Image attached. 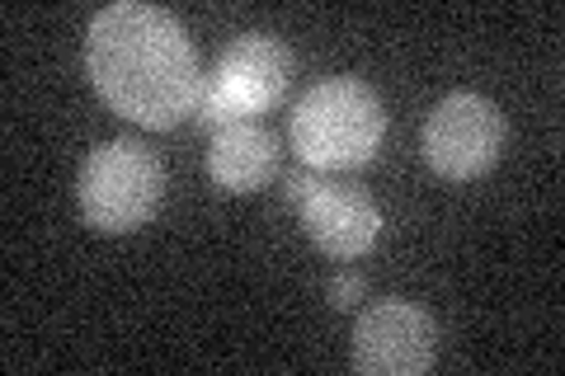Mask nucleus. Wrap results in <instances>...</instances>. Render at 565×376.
<instances>
[{
  "label": "nucleus",
  "mask_w": 565,
  "mask_h": 376,
  "mask_svg": "<svg viewBox=\"0 0 565 376\" xmlns=\"http://www.w3.org/2000/svg\"><path fill=\"white\" fill-rule=\"evenodd\" d=\"M438 357V325L415 301H373L353 320V367L363 376H419Z\"/></svg>",
  "instance_id": "nucleus-6"
},
{
  "label": "nucleus",
  "mask_w": 565,
  "mask_h": 376,
  "mask_svg": "<svg viewBox=\"0 0 565 376\" xmlns=\"http://www.w3.org/2000/svg\"><path fill=\"white\" fill-rule=\"evenodd\" d=\"M504 137L509 128L500 104L471 95V89H457V95L438 99L429 122H424V160L444 179H481L500 160Z\"/></svg>",
  "instance_id": "nucleus-5"
},
{
  "label": "nucleus",
  "mask_w": 565,
  "mask_h": 376,
  "mask_svg": "<svg viewBox=\"0 0 565 376\" xmlns=\"http://www.w3.org/2000/svg\"><path fill=\"white\" fill-rule=\"evenodd\" d=\"M81 217L104 236H128L147 226L166 198V170L147 141L114 137L95 147L81 165Z\"/></svg>",
  "instance_id": "nucleus-3"
},
{
  "label": "nucleus",
  "mask_w": 565,
  "mask_h": 376,
  "mask_svg": "<svg viewBox=\"0 0 565 376\" xmlns=\"http://www.w3.org/2000/svg\"><path fill=\"white\" fill-rule=\"evenodd\" d=\"M307 240L330 259H363L382 236V212L367 198L359 184H326L311 193V203L302 207Z\"/></svg>",
  "instance_id": "nucleus-7"
},
{
  "label": "nucleus",
  "mask_w": 565,
  "mask_h": 376,
  "mask_svg": "<svg viewBox=\"0 0 565 376\" xmlns=\"http://www.w3.org/2000/svg\"><path fill=\"white\" fill-rule=\"evenodd\" d=\"M363 292H367L363 273H340V278L330 282V307H334V311H359Z\"/></svg>",
  "instance_id": "nucleus-10"
},
{
  "label": "nucleus",
  "mask_w": 565,
  "mask_h": 376,
  "mask_svg": "<svg viewBox=\"0 0 565 376\" xmlns=\"http://www.w3.org/2000/svg\"><path fill=\"white\" fill-rule=\"evenodd\" d=\"M85 71L114 114L151 132L184 122L203 95V66L184 24L141 0L104 6L90 20Z\"/></svg>",
  "instance_id": "nucleus-1"
},
{
  "label": "nucleus",
  "mask_w": 565,
  "mask_h": 376,
  "mask_svg": "<svg viewBox=\"0 0 565 376\" xmlns=\"http://www.w3.org/2000/svg\"><path fill=\"white\" fill-rule=\"evenodd\" d=\"M282 165V147L264 122H226L212 132L207 147V174L222 193H255L264 184H274V174Z\"/></svg>",
  "instance_id": "nucleus-8"
},
{
  "label": "nucleus",
  "mask_w": 565,
  "mask_h": 376,
  "mask_svg": "<svg viewBox=\"0 0 565 376\" xmlns=\"http://www.w3.org/2000/svg\"><path fill=\"white\" fill-rule=\"evenodd\" d=\"M292 85V52L269 33H241L222 47V57L212 62L203 76L199 95V122L203 128H226V122H245L288 95Z\"/></svg>",
  "instance_id": "nucleus-4"
},
{
  "label": "nucleus",
  "mask_w": 565,
  "mask_h": 376,
  "mask_svg": "<svg viewBox=\"0 0 565 376\" xmlns=\"http://www.w3.org/2000/svg\"><path fill=\"white\" fill-rule=\"evenodd\" d=\"M326 179H321V170H307V165H297V170H288L282 174V198H288L297 212H302L307 203H311V193L321 189Z\"/></svg>",
  "instance_id": "nucleus-9"
},
{
  "label": "nucleus",
  "mask_w": 565,
  "mask_h": 376,
  "mask_svg": "<svg viewBox=\"0 0 565 376\" xmlns=\"http://www.w3.org/2000/svg\"><path fill=\"white\" fill-rule=\"evenodd\" d=\"M292 151L307 170H359L377 155L386 137V109L373 95V85L334 76L311 85L292 109L288 122Z\"/></svg>",
  "instance_id": "nucleus-2"
}]
</instances>
